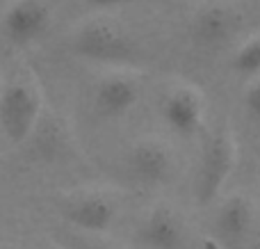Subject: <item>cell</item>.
Returning <instances> with one entry per match:
<instances>
[{"label":"cell","mask_w":260,"mask_h":249,"mask_svg":"<svg viewBox=\"0 0 260 249\" xmlns=\"http://www.w3.org/2000/svg\"><path fill=\"white\" fill-rule=\"evenodd\" d=\"M0 249H16V247H12V245H0Z\"/></svg>","instance_id":"18"},{"label":"cell","mask_w":260,"mask_h":249,"mask_svg":"<svg viewBox=\"0 0 260 249\" xmlns=\"http://www.w3.org/2000/svg\"><path fill=\"white\" fill-rule=\"evenodd\" d=\"M242 105L249 117L260 123V78H256V80H251L247 85L244 96H242Z\"/></svg>","instance_id":"14"},{"label":"cell","mask_w":260,"mask_h":249,"mask_svg":"<svg viewBox=\"0 0 260 249\" xmlns=\"http://www.w3.org/2000/svg\"><path fill=\"white\" fill-rule=\"evenodd\" d=\"M212 240L224 249H247L256 233V201L247 192H231L219 201L212 220Z\"/></svg>","instance_id":"6"},{"label":"cell","mask_w":260,"mask_h":249,"mask_svg":"<svg viewBox=\"0 0 260 249\" xmlns=\"http://www.w3.org/2000/svg\"><path fill=\"white\" fill-rule=\"evenodd\" d=\"M142 80L128 71H110L94 87V110L105 119H121L137 105Z\"/></svg>","instance_id":"11"},{"label":"cell","mask_w":260,"mask_h":249,"mask_svg":"<svg viewBox=\"0 0 260 249\" xmlns=\"http://www.w3.org/2000/svg\"><path fill=\"white\" fill-rule=\"evenodd\" d=\"M71 48L89 62L114 67H128L139 57L137 37L121 21L108 16H96L78 25L71 37Z\"/></svg>","instance_id":"1"},{"label":"cell","mask_w":260,"mask_h":249,"mask_svg":"<svg viewBox=\"0 0 260 249\" xmlns=\"http://www.w3.org/2000/svg\"><path fill=\"white\" fill-rule=\"evenodd\" d=\"M160 114L162 121L176 133V135L185 137H197L203 131L206 123V99H203L201 89L187 82H178V85L169 87L160 101Z\"/></svg>","instance_id":"9"},{"label":"cell","mask_w":260,"mask_h":249,"mask_svg":"<svg viewBox=\"0 0 260 249\" xmlns=\"http://www.w3.org/2000/svg\"><path fill=\"white\" fill-rule=\"evenodd\" d=\"M121 208V199L108 188H80L62 197L59 210L64 220L87 233H105L114 224Z\"/></svg>","instance_id":"4"},{"label":"cell","mask_w":260,"mask_h":249,"mask_svg":"<svg viewBox=\"0 0 260 249\" xmlns=\"http://www.w3.org/2000/svg\"><path fill=\"white\" fill-rule=\"evenodd\" d=\"M30 137H35L37 153L44 155V158H53L64 149V133L57 126V121L53 123V131H50V121L39 119V123H37V128L32 131Z\"/></svg>","instance_id":"13"},{"label":"cell","mask_w":260,"mask_h":249,"mask_svg":"<svg viewBox=\"0 0 260 249\" xmlns=\"http://www.w3.org/2000/svg\"><path fill=\"white\" fill-rule=\"evenodd\" d=\"M80 249H126V247L117 245L114 240H105V238H94V240H85V242H82Z\"/></svg>","instance_id":"15"},{"label":"cell","mask_w":260,"mask_h":249,"mask_svg":"<svg viewBox=\"0 0 260 249\" xmlns=\"http://www.w3.org/2000/svg\"><path fill=\"white\" fill-rule=\"evenodd\" d=\"M244 25V14L233 3H203L189 16L187 35L201 48H221L233 41Z\"/></svg>","instance_id":"5"},{"label":"cell","mask_w":260,"mask_h":249,"mask_svg":"<svg viewBox=\"0 0 260 249\" xmlns=\"http://www.w3.org/2000/svg\"><path fill=\"white\" fill-rule=\"evenodd\" d=\"M137 240L146 249H192V231L174 204L157 201L139 220Z\"/></svg>","instance_id":"8"},{"label":"cell","mask_w":260,"mask_h":249,"mask_svg":"<svg viewBox=\"0 0 260 249\" xmlns=\"http://www.w3.org/2000/svg\"><path fill=\"white\" fill-rule=\"evenodd\" d=\"M126 167L133 181L144 188H165L174 181L178 163L176 153L160 137H142L133 142L126 153Z\"/></svg>","instance_id":"7"},{"label":"cell","mask_w":260,"mask_h":249,"mask_svg":"<svg viewBox=\"0 0 260 249\" xmlns=\"http://www.w3.org/2000/svg\"><path fill=\"white\" fill-rule=\"evenodd\" d=\"M235 165H238V142L231 128L221 123L212 133H206L194 174V199L201 208L210 206L221 195Z\"/></svg>","instance_id":"3"},{"label":"cell","mask_w":260,"mask_h":249,"mask_svg":"<svg viewBox=\"0 0 260 249\" xmlns=\"http://www.w3.org/2000/svg\"><path fill=\"white\" fill-rule=\"evenodd\" d=\"M53 14L46 0H12L5 7L0 27L12 44L27 46L48 32Z\"/></svg>","instance_id":"10"},{"label":"cell","mask_w":260,"mask_h":249,"mask_svg":"<svg viewBox=\"0 0 260 249\" xmlns=\"http://www.w3.org/2000/svg\"><path fill=\"white\" fill-rule=\"evenodd\" d=\"M44 114V91L32 71L14 73L0 87V126L9 142L30 140Z\"/></svg>","instance_id":"2"},{"label":"cell","mask_w":260,"mask_h":249,"mask_svg":"<svg viewBox=\"0 0 260 249\" xmlns=\"http://www.w3.org/2000/svg\"><path fill=\"white\" fill-rule=\"evenodd\" d=\"M80 3L91 5V7H121V5H133L139 0H80Z\"/></svg>","instance_id":"16"},{"label":"cell","mask_w":260,"mask_h":249,"mask_svg":"<svg viewBox=\"0 0 260 249\" xmlns=\"http://www.w3.org/2000/svg\"><path fill=\"white\" fill-rule=\"evenodd\" d=\"M201 249H224V247H219L215 240H212V238H208V240L201 242Z\"/></svg>","instance_id":"17"},{"label":"cell","mask_w":260,"mask_h":249,"mask_svg":"<svg viewBox=\"0 0 260 249\" xmlns=\"http://www.w3.org/2000/svg\"><path fill=\"white\" fill-rule=\"evenodd\" d=\"M231 67H233V71H238L244 78L258 76L260 73V35L249 37V39H244L238 46V50L231 57Z\"/></svg>","instance_id":"12"}]
</instances>
